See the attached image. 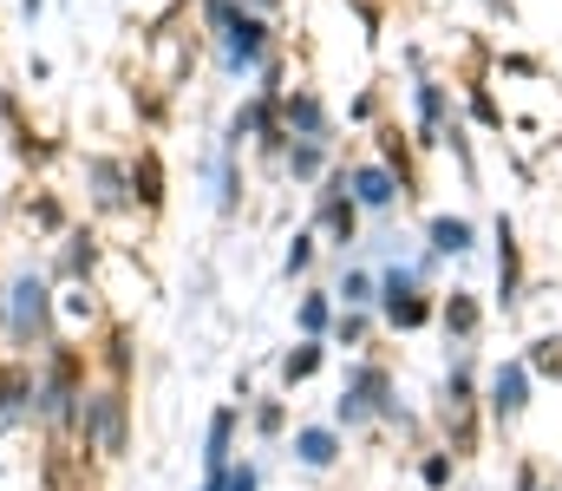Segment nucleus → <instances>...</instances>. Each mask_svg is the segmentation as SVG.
<instances>
[{
    "label": "nucleus",
    "mask_w": 562,
    "mask_h": 491,
    "mask_svg": "<svg viewBox=\"0 0 562 491\" xmlns=\"http://www.w3.org/2000/svg\"><path fill=\"white\" fill-rule=\"evenodd\" d=\"M314 223L334 236V249H353V243H360V203L347 197V170H321V190H314Z\"/></svg>",
    "instance_id": "6"
},
{
    "label": "nucleus",
    "mask_w": 562,
    "mask_h": 491,
    "mask_svg": "<svg viewBox=\"0 0 562 491\" xmlns=\"http://www.w3.org/2000/svg\"><path fill=\"white\" fill-rule=\"evenodd\" d=\"M347 197L360 203V210H373V216H386L400 197H406V183L393 177V164H347Z\"/></svg>",
    "instance_id": "10"
},
{
    "label": "nucleus",
    "mask_w": 562,
    "mask_h": 491,
    "mask_svg": "<svg viewBox=\"0 0 562 491\" xmlns=\"http://www.w3.org/2000/svg\"><path fill=\"white\" fill-rule=\"evenodd\" d=\"M229 472V466H223ZM223 472H203V491H223Z\"/></svg>",
    "instance_id": "35"
},
{
    "label": "nucleus",
    "mask_w": 562,
    "mask_h": 491,
    "mask_svg": "<svg viewBox=\"0 0 562 491\" xmlns=\"http://www.w3.org/2000/svg\"><path fill=\"white\" fill-rule=\"evenodd\" d=\"M79 406H86L79 360H72V354H53V367L33 380V413L53 420V426H79Z\"/></svg>",
    "instance_id": "4"
},
{
    "label": "nucleus",
    "mask_w": 562,
    "mask_h": 491,
    "mask_svg": "<svg viewBox=\"0 0 562 491\" xmlns=\"http://www.w3.org/2000/svg\"><path fill=\"white\" fill-rule=\"evenodd\" d=\"M327 334H334L340 347H360V341H367V315H360V309H340V315H334V327H327Z\"/></svg>",
    "instance_id": "27"
},
{
    "label": "nucleus",
    "mask_w": 562,
    "mask_h": 491,
    "mask_svg": "<svg viewBox=\"0 0 562 491\" xmlns=\"http://www.w3.org/2000/svg\"><path fill=\"white\" fill-rule=\"evenodd\" d=\"M380 309H386L393 327H425L431 322V302H425V289H419V269H386V276H380Z\"/></svg>",
    "instance_id": "7"
},
{
    "label": "nucleus",
    "mask_w": 562,
    "mask_h": 491,
    "mask_svg": "<svg viewBox=\"0 0 562 491\" xmlns=\"http://www.w3.org/2000/svg\"><path fill=\"white\" fill-rule=\"evenodd\" d=\"M196 170L210 177V210H216V216H236V210H243V152L216 138V152H203Z\"/></svg>",
    "instance_id": "9"
},
{
    "label": "nucleus",
    "mask_w": 562,
    "mask_h": 491,
    "mask_svg": "<svg viewBox=\"0 0 562 491\" xmlns=\"http://www.w3.org/2000/svg\"><path fill=\"white\" fill-rule=\"evenodd\" d=\"M281 426H288V413H281V400H262V406H256V433H262V439H276Z\"/></svg>",
    "instance_id": "29"
},
{
    "label": "nucleus",
    "mask_w": 562,
    "mask_h": 491,
    "mask_svg": "<svg viewBox=\"0 0 562 491\" xmlns=\"http://www.w3.org/2000/svg\"><path fill=\"white\" fill-rule=\"evenodd\" d=\"M99 256H105V249H99V230H66V236H59V269H53V276H59V282H86V276L99 269Z\"/></svg>",
    "instance_id": "14"
},
{
    "label": "nucleus",
    "mask_w": 562,
    "mask_h": 491,
    "mask_svg": "<svg viewBox=\"0 0 562 491\" xmlns=\"http://www.w3.org/2000/svg\"><path fill=\"white\" fill-rule=\"evenodd\" d=\"M334 420H340V426H367V420H406V413H400V393H393V373H386L380 360H360V367L347 373L340 400H334Z\"/></svg>",
    "instance_id": "3"
},
{
    "label": "nucleus",
    "mask_w": 562,
    "mask_h": 491,
    "mask_svg": "<svg viewBox=\"0 0 562 491\" xmlns=\"http://www.w3.org/2000/svg\"><path fill=\"white\" fill-rule=\"evenodd\" d=\"M223 491H262V472H256V466H236V459H229V472H223Z\"/></svg>",
    "instance_id": "31"
},
{
    "label": "nucleus",
    "mask_w": 562,
    "mask_h": 491,
    "mask_svg": "<svg viewBox=\"0 0 562 491\" xmlns=\"http://www.w3.org/2000/svg\"><path fill=\"white\" fill-rule=\"evenodd\" d=\"M327 158H334V138H288V152H281V164H288L294 183H321Z\"/></svg>",
    "instance_id": "16"
},
{
    "label": "nucleus",
    "mask_w": 562,
    "mask_h": 491,
    "mask_svg": "<svg viewBox=\"0 0 562 491\" xmlns=\"http://www.w3.org/2000/svg\"><path fill=\"white\" fill-rule=\"evenodd\" d=\"M471 119H477V125H504V112H497L491 92H471Z\"/></svg>",
    "instance_id": "32"
},
{
    "label": "nucleus",
    "mask_w": 562,
    "mask_h": 491,
    "mask_svg": "<svg viewBox=\"0 0 562 491\" xmlns=\"http://www.w3.org/2000/svg\"><path fill=\"white\" fill-rule=\"evenodd\" d=\"M334 302H340V309H373V302H380V276H367V269H340Z\"/></svg>",
    "instance_id": "21"
},
{
    "label": "nucleus",
    "mask_w": 562,
    "mask_h": 491,
    "mask_svg": "<svg viewBox=\"0 0 562 491\" xmlns=\"http://www.w3.org/2000/svg\"><path fill=\"white\" fill-rule=\"evenodd\" d=\"M425 486H431V491L451 486V459H445V453H431V459H425Z\"/></svg>",
    "instance_id": "33"
},
{
    "label": "nucleus",
    "mask_w": 562,
    "mask_h": 491,
    "mask_svg": "<svg viewBox=\"0 0 562 491\" xmlns=\"http://www.w3.org/2000/svg\"><path fill=\"white\" fill-rule=\"evenodd\" d=\"M281 269H288V276H307V269H314V230H301V236L288 243V256H281Z\"/></svg>",
    "instance_id": "28"
},
{
    "label": "nucleus",
    "mask_w": 562,
    "mask_h": 491,
    "mask_svg": "<svg viewBox=\"0 0 562 491\" xmlns=\"http://www.w3.org/2000/svg\"><path fill=\"white\" fill-rule=\"evenodd\" d=\"M33 413V380L26 373H0V439Z\"/></svg>",
    "instance_id": "19"
},
{
    "label": "nucleus",
    "mask_w": 562,
    "mask_h": 491,
    "mask_svg": "<svg viewBox=\"0 0 562 491\" xmlns=\"http://www.w3.org/2000/svg\"><path fill=\"white\" fill-rule=\"evenodd\" d=\"M281 132H288V138H334V112H327V99L307 92V86L281 92Z\"/></svg>",
    "instance_id": "11"
},
{
    "label": "nucleus",
    "mask_w": 562,
    "mask_h": 491,
    "mask_svg": "<svg viewBox=\"0 0 562 491\" xmlns=\"http://www.w3.org/2000/svg\"><path fill=\"white\" fill-rule=\"evenodd\" d=\"M132 190H138L144 210L164 203V164H157V152H138V158H132Z\"/></svg>",
    "instance_id": "24"
},
{
    "label": "nucleus",
    "mask_w": 562,
    "mask_h": 491,
    "mask_svg": "<svg viewBox=\"0 0 562 491\" xmlns=\"http://www.w3.org/2000/svg\"><path fill=\"white\" fill-rule=\"evenodd\" d=\"M413 99H419V145H445V125H451V92L438 79H413Z\"/></svg>",
    "instance_id": "13"
},
{
    "label": "nucleus",
    "mask_w": 562,
    "mask_h": 491,
    "mask_svg": "<svg viewBox=\"0 0 562 491\" xmlns=\"http://www.w3.org/2000/svg\"><path fill=\"white\" fill-rule=\"evenodd\" d=\"M530 373H550L562 380V334H543V341H530V360H524Z\"/></svg>",
    "instance_id": "26"
},
{
    "label": "nucleus",
    "mask_w": 562,
    "mask_h": 491,
    "mask_svg": "<svg viewBox=\"0 0 562 491\" xmlns=\"http://www.w3.org/2000/svg\"><path fill=\"white\" fill-rule=\"evenodd\" d=\"M294 322H301V334H314V341H321V334L334 327V289H307V295H301V309H294Z\"/></svg>",
    "instance_id": "23"
},
{
    "label": "nucleus",
    "mask_w": 562,
    "mask_h": 491,
    "mask_svg": "<svg viewBox=\"0 0 562 491\" xmlns=\"http://www.w3.org/2000/svg\"><path fill=\"white\" fill-rule=\"evenodd\" d=\"M210 40H216V66H223L229 79H256L262 59L276 53V26L262 20V7H243V0L210 26Z\"/></svg>",
    "instance_id": "1"
},
{
    "label": "nucleus",
    "mask_w": 562,
    "mask_h": 491,
    "mask_svg": "<svg viewBox=\"0 0 562 491\" xmlns=\"http://www.w3.org/2000/svg\"><path fill=\"white\" fill-rule=\"evenodd\" d=\"M477 322H484V315H477V302H471L464 289H451V302H445V327H451L458 341H471V334H477Z\"/></svg>",
    "instance_id": "25"
},
{
    "label": "nucleus",
    "mask_w": 562,
    "mask_h": 491,
    "mask_svg": "<svg viewBox=\"0 0 562 491\" xmlns=\"http://www.w3.org/2000/svg\"><path fill=\"white\" fill-rule=\"evenodd\" d=\"M425 236H431V256H464V249L477 243V230H471L464 216H431Z\"/></svg>",
    "instance_id": "20"
},
{
    "label": "nucleus",
    "mask_w": 562,
    "mask_h": 491,
    "mask_svg": "<svg viewBox=\"0 0 562 491\" xmlns=\"http://www.w3.org/2000/svg\"><path fill=\"white\" fill-rule=\"evenodd\" d=\"M79 433H86V446H99V453H125V393L112 387V393H92L86 406H79Z\"/></svg>",
    "instance_id": "8"
},
{
    "label": "nucleus",
    "mask_w": 562,
    "mask_h": 491,
    "mask_svg": "<svg viewBox=\"0 0 562 491\" xmlns=\"http://www.w3.org/2000/svg\"><path fill=\"white\" fill-rule=\"evenodd\" d=\"M229 459H236V406L210 413V433H203V466H210V472H223Z\"/></svg>",
    "instance_id": "18"
},
{
    "label": "nucleus",
    "mask_w": 562,
    "mask_h": 491,
    "mask_svg": "<svg viewBox=\"0 0 562 491\" xmlns=\"http://www.w3.org/2000/svg\"><path fill=\"white\" fill-rule=\"evenodd\" d=\"M497 302L517 309L524 302V249H517V230L497 216Z\"/></svg>",
    "instance_id": "15"
},
{
    "label": "nucleus",
    "mask_w": 562,
    "mask_h": 491,
    "mask_svg": "<svg viewBox=\"0 0 562 491\" xmlns=\"http://www.w3.org/2000/svg\"><path fill=\"white\" fill-rule=\"evenodd\" d=\"M0 327L13 347H46L53 341V282L40 269H20L7 282V309H0Z\"/></svg>",
    "instance_id": "2"
},
{
    "label": "nucleus",
    "mask_w": 562,
    "mask_h": 491,
    "mask_svg": "<svg viewBox=\"0 0 562 491\" xmlns=\"http://www.w3.org/2000/svg\"><path fill=\"white\" fill-rule=\"evenodd\" d=\"M321 360H327V347L307 334L301 347H288V354H281V380H288V387H301V380H314V373H321Z\"/></svg>",
    "instance_id": "22"
},
{
    "label": "nucleus",
    "mask_w": 562,
    "mask_h": 491,
    "mask_svg": "<svg viewBox=\"0 0 562 491\" xmlns=\"http://www.w3.org/2000/svg\"><path fill=\"white\" fill-rule=\"evenodd\" d=\"M33 223H40V230H66V210H59V197H33Z\"/></svg>",
    "instance_id": "30"
},
{
    "label": "nucleus",
    "mask_w": 562,
    "mask_h": 491,
    "mask_svg": "<svg viewBox=\"0 0 562 491\" xmlns=\"http://www.w3.org/2000/svg\"><path fill=\"white\" fill-rule=\"evenodd\" d=\"M20 13H26V20H40V13H46V0H20Z\"/></svg>",
    "instance_id": "34"
},
{
    "label": "nucleus",
    "mask_w": 562,
    "mask_h": 491,
    "mask_svg": "<svg viewBox=\"0 0 562 491\" xmlns=\"http://www.w3.org/2000/svg\"><path fill=\"white\" fill-rule=\"evenodd\" d=\"M86 203H92L99 216H132V210H138V190H132V158L92 152V158H86Z\"/></svg>",
    "instance_id": "5"
},
{
    "label": "nucleus",
    "mask_w": 562,
    "mask_h": 491,
    "mask_svg": "<svg viewBox=\"0 0 562 491\" xmlns=\"http://www.w3.org/2000/svg\"><path fill=\"white\" fill-rule=\"evenodd\" d=\"M524 406H530V367H524V360H504V367L491 373V420H497V426H517Z\"/></svg>",
    "instance_id": "12"
},
{
    "label": "nucleus",
    "mask_w": 562,
    "mask_h": 491,
    "mask_svg": "<svg viewBox=\"0 0 562 491\" xmlns=\"http://www.w3.org/2000/svg\"><path fill=\"white\" fill-rule=\"evenodd\" d=\"M294 459H301L307 472H327V466L340 459V433H334V426H301V433H294Z\"/></svg>",
    "instance_id": "17"
}]
</instances>
